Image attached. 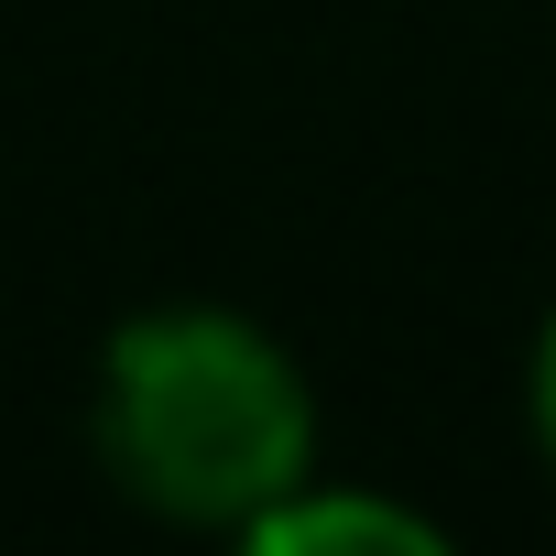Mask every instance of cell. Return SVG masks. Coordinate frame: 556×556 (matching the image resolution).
I'll use <instances>...</instances> for the list:
<instances>
[{
  "mask_svg": "<svg viewBox=\"0 0 556 556\" xmlns=\"http://www.w3.org/2000/svg\"><path fill=\"white\" fill-rule=\"evenodd\" d=\"M523 437H534V458H545V480H556V317H545L534 350H523Z\"/></svg>",
  "mask_w": 556,
  "mask_h": 556,
  "instance_id": "3957f363",
  "label": "cell"
},
{
  "mask_svg": "<svg viewBox=\"0 0 556 556\" xmlns=\"http://www.w3.org/2000/svg\"><path fill=\"white\" fill-rule=\"evenodd\" d=\"M251 556H328V545H393V556H447V523L437 513H415V502H393V491H350V480H328V469H306L285 502H273L251 534H240Z\"/></svg>",
  "mask_w": 556,
  "mask_h": 556,
  "instance_id": "7a4b0ae2",
  "label": "cell"
},
{
  "mask_svg": "<svg viewBox=\"0 0 556 556\" xmlns=\"http://www.w3.org/2000/svg\"><path fill=\"white\" fill-rule=\"evenodd\" d=\"M99 480L175 534H251L306 469H328L306 361L240 306L175 295L99 339L88 371Z\"/></svg>",
  "mask_w": 556,
  "mask_h": 556,
  "instance_id": "6da1fadb",
  "label": "cell"
}]
</instances>
